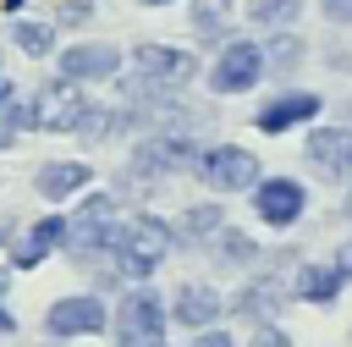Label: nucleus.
<instances>
[{"label": "nucleus", "mask_w": 352, "mask_h": 347, "mask_svg": "<svg viewBox=\"0 0 352 347\" xmlns=\"http://www.w3.org/2000/svg\"><path fill=\"white\" fill-rule=\"evenodd\" d=\"M170 248H176V226L160 220V215H126L110 231V259H116V270H121L126 286H143L170 259Z\"/></svg>", "instance_id": "nucleus-1"}, {"label": "nucleus", "mask_w": 352, "mask_h": 347, "mask_svg": "<svg viewBox=\"0 0 352 347\" xmlns=\"http://www.w3.org/2000/svg\"><path fill=\"white\" fill-rule=\"evenodd\" d=\"M170 336V308L165 297L143 281V286H126L121 303L110 308V341L116 347H165Z\"/></svg>", "instance_id": "nucleus-2"}, {"label": "nucleus", "mask_w": 352, "mask_h": 347, "mask_svg": "<svg viewBox=\"0 0 352 347\" xmlns=\"http://www.w3.org/2000/svg\"><path fill=\"white\" fill-rule=\"evenodd\" d=\"M110 231H116V198H110V193H88V198L66 215L60 248H66L72 264H94V259L110 253Z\"/></svg>", "instance_id": "nucleus-3"}, {"label": "nucleus", "mask_w": 352, "mask_h": 347, "mask_svg": "<svg viewBox=\"0 0 352 347\" xmlns=\"http://www.w3.org/2000/svg\"><path fill=\"white\" fill-rule=\"evenodd\" d=\"M110 330V303L99 292H66L44 308V336L55 341H77V336H99Z\"/></svg>", "instance_id": "nucleus-4"}, {"label": "nucleus", "mask_w": 352, "mask_h": 347, "mask_svg": "<svg viewBox=\"0 0 352 347\" xmlns=\"http://www.w3.org/2000/svg\"><path fill=\"white\" fill-rule=\"evenodd\" d=\"M132 72H138V94L154 88V94H170V88H187L198 61L192 50H170V44H132Z\"/></svg>", "instance_id": "nucleus-5"}, {"label": "nucleus", "mask_w": 352, "mask_h": 347, "mask_svg": "<svg viewBox=\"0 0 352 347\" xmlns=\"http://www.w3.org/2000/svg\"><path fill=\"white\" fill-rule=\"evenodd\" d=\"M88 110L94 105H88L82 83H72V77H50L33 94V127H44V132H77Z\"/></svg>", "instance_id": "nucleus-6"}, {"label": "nucleus", "mask_w": 352, "mask_h": 347, "mask_svg": "<svg viewBox=\"0 0 352 347\" xmlns=\"http://www.w3.org/2000/svg\"><path fill=\"white\" fill-rule=\"evenodd\" d=\"M198 171V149H192V138L187 132H160V138H143L138 149H132V160H126V176H138V182H160V176H170V171Z\"/></svg>", "instance_id": "nucleus-7"}, {"label": "nucleus", "mask_w": 352, "mask_h": 347, "mask_svg": "<svg viewBox=\"0 0 352 347\" xmlns=\"http://www.w3.org/2000/svg\"><path fill=\"white\" fill-rule=\"evenodd\" d=\"M258 171H264V165H258L248 149H236V143H214V149L198 154V171H192V176H204V182L226 198V193H253V187L264 182Z\"/></svg>", "instance_id": "nucleus-8"}, {"label": "nucleus", "mask_w": 352, "mask_h": 347, "mask_svg": "<svg viewBox=\"0 0 352 347\" xmlns=\"http://www.w3.org/2000/svg\"><path fill=\"white\" fill-rule=\"evenodd\" d=\"M258 77H264V44H253V39H231L209 66V88L214 94H248Z\"/></svg>", "instance_id": "nucleus-9"}, {"label": "nucleus", "mask_w": 352, "mask_h": 347, "mask_svg": "<svg viewBox=\"0 0 352 347\" xmlns=\"http://www.w3.org/2000/svg\"><path fill=\"white\" fill-rule=\"evenodd\" d=\"M302 160L319 182H352V127H314Z\"/></svg>", "instance_id": "nucleus-10"}, {"label": "nucleus", "mask_w": 352, "mask_h": 347, "mask_svg": "<svg viewBox=\"0 0 352 347\" xmlns=\"http://www.w3.org/2000/svg\"><path fill=\"white\" fill-rule=\"evenodd\" d=\"M302 209H308V193H302L297 176H264V182L253 187V215H258L264 226H275V231L297 226Z\"/></svg>", "instance_id": "nucleus-11"}, {"label": "nucleus", "mask_w": 352, "mask_h": 347, "mask_svg": "<svg viewBox=\"0 0 352 347\" xmlns=\"http://www.w3.org/2000/svg\"><path fill=\"white\" fill-rule=\"evenodd\" d=\"M165 308H170L176 325H187V330L198 336V330H214V325H220L226 297H220V286H209V281H182V286L165 297Z\"/></svg>", "instance_id": "nucleus-12"}, {"label": "nucleus", "mask_w": 352, "mask_h": 347, "mask_svg": "<svg viewBox=\"0 0 352 347\" xmlns=\"http://www.w3.org/2000/svg\"><path fill=\"white\" fill-rule=\"evenodd\" d=\"M319 105H324V99H319L314 88H286V94H275V99H264V105H258V116H253V127L275 138V132H292V127H308V121L319 116Z\"/></svg>", "instance_id": "nucleus-13"}, {"label": "nucleus", "mask_w": 352, "mask_h": 347, "mask_svg": "<svg viewBox=\"0 0 352 347\" xmlns=\"http://www.w3.org/2000/svg\"><path fill=\"white\" fill-rule=\"evenodd\" d=\"M280 297H286V281H280V270L270 264L264 275H253L236 297H226V308L236 314V319H248V325H275L270 314L280 308Z\"/></svg>", "instance_id": "nucleus-14"}, {"label": "nucleus", "mask_w": 352, "mask_h": 347, "mask_svg": "<svg viewBox=\"0 0 352 347\" xmlns=\"http://www.w3.org/2000/svg\"><path fill=\"white\" fill-rule=\"evenodd\" d=\"M116 72H121V50L116 44H72V50H60V77H72V83H104Z\"/></svg>", "instance_id": "nucleus-15"}, {"label": "nucleus", "mask_w": 352, "mask_h": 347, "mask_svg": "<svg viewBox=\"0 0 352 347\" xmlns=\"http://www.w3.org/2000/svg\"><path fill=\"white\" fill-rule=\"evenodd\" d=\"M341 286H346V275L336 270V259L324 264V259H308V264H297V275H292V297L297 303H314V308H330L336 297H341Z\"/></svg>", "instance_id": "nucleus-16"}, {"label": "nucleus", "mask_w": 352, "mask_h": 347, "mask_svg": "<svg viewBox=\"0 0 352 347\" xmlns=\"http://www.w3.org/2000/svg\"><path fill=\"white\" fill-rule=\"evenodd\" d=\"M60 237H66V215H44V220H33V226L22 231V242L11 248V270H33V264H44V259L60 248Z\"/></svg>", "instance_id": "nucleus-17"}, {"label": "nucleus", "mask_w": 352, "mask_h": 347, "mask_svg": "<svg viewBox=\"0 0 352 347\" xmlns=\"http://www.w3.org/2000/svg\"><path fill=\"white\" fill-rule=\"evenodd\" d=\"M88 165L82 160H50V165H38V176H33V187H38V198H72V193H82L88 187Z\"/></svg>", "instance_id": "nucleus-18"}, {"label": "nucleus", "mask_w": 352, "mask_h": 347, "mask_svg": "<svg viewBox=\"0 0 352 347\" xmlns=\"http://www.w3.org/2000/svg\"><path fill=\"white\" fill-rule=\"evenodd\" d=\"M204 248H209V259H214V264H226V270H253V264L264 259V253H258V242H253L248 231H236V226H220Z\"/></svg>", "instance_id": "nucleus-19"}, {"label": "nucleus", "mask_w": 352, "mask_h": 347, "mask_svg": "<svg viewBox=\"0 0 352 347\" xmlns=\"http://www.w3.org/2000/svg\"><path fill=\"white\" fill-rule=\"evenodd\" d=\"M220 226H226V204H220V198L187 204V209L176 215V242H209Z\"/></svg>", "instance_id": "nucleus-20"}, {"label": "nucleus", "mask_w": 352, "mask_h": 347, "mask_svg": "<svg viewBox=\"0 0 352 347\" xmlns=\"http://www.w3.org/2000/svg\"><path fill=\"white\" fill-rule=\"evenodd\" d=\"M248 17L258 28H292L302 17V0H248Z\"/></svg>", "instance_id": "nucleus-21"}, {"label": "nucleus", "mask_w": 352, "mask_h": 347, "mask_svg": "<svg viewBox=\"0 0 352 347\" xmlns=\"http://www.w3.org/2000/svg\"><path fill=\"white\" fill-rule=\"evenodd\" d=\"M11 39H16V50L33 55V61H44V55L55 50V28H50V22H16Z\"/></svg>", "instance_id": "nucleus-22"}, {"label": "nucleus", "mask_w": 352, "mask_h": 347, "mask_svg": "<svg viewBox=\"0 0 352 347\" xmlns=\"http://www.w3.org/2000/svg\"><path fill=\"white\" fill-rule=\"evenodd\" d=\"M192 28L220 39V33L231 28V0H192Z\"/></svg>", "instance_id": "nucleus-23"}, {"label": "nucleus", "mask_w": 352, "mask_h": 347, "mask_svg": "<svg viewBox=\"0 0 352 347\" xmlns=\"http://www.w3.org/2000/svg\"><path fill=\"white\" fill-rule=\"evenodd\" d=\"M297 55H302V44H297L292 33H275V39H264V66H270V61H275V66H292Z\"/></svg>", "instance_id": "nucleus-24"}, {"label": "nucleus", "mask_w": 352, "mask_h": 347, "mask_svg": "<svg viewBox=\"0 0 352 347\" xmlns=\"http://www.w3.org/2000/svg\"><path fill=\"white\" fill-rule=\"evenodd\" d=\"M242 347H297V341H292L280 325H253V336H248Z\"/></svg>", "instance_id": "nucleus-25"}, {"label": "nucleus", "mask_w": 352, "mask_h": 347, "mask_svg": "<svg viewBox=\"0 0 352 347\" xmlns=\"http://www.w3.org/2000/svg\"><path fill=\"white\" fill-rule=\"evenodd\" d=\"M187 347H236V341H231V330H220V325H214V330H198Z\"/></svg>", "instance_id": "nucleus-26"}, {"label": "nucleus", "mask_w": 352, "mask_h": 347, "mask_svg": "<svg viewBox=\"0 0 352 347\" xmlns=\"http://www.w3.org/2000/svg\"><path fill=\"white\" fill-rule=\"evenodd\" d=\"M319 11H324L330 22H352V0H319Z\"/></svg>", "instance_id": "nucleus-27"}, {"label": "nucleus", "mask_w": 352, "mask_h": 347, "mask_svg": "<svg viewBox=\"0 0 352 347\" xmlns=\"http://www.w3.org/2000/svg\"><path fill=\"white\" fill-rule=\"evenodd\" d=\"M336 270L352 281V242H341V248H336Z\"/></svg>", "instance_id": "nucleus-28"}, {"label": "nucleus", "mask_w": 352, "mask_h": 347, "mask_svg": "<svg viewBox=\"0 0 352 347\" xmlns=\"http://www.w3.org/2000/svg\"><path fill=\"white\" fill-rule=\"evenodd\" d=\"M11 330H16V314H11L6 303H0V336H11Z\"/></svg>", "instance_id": "nucleus-29"}, {"label": "nucleus", "mask_w": 352, "mask_h": 347, "mask_svg": "<svg viewBox=\"0 0 352 347\" xmlns=\"http://www.w3.org/2000/svg\"><path fill=\"white\" fill-rule=\"evenodd\" d=\"M11 138H16V127H11V121H6V116H0V149H6V143H11Z\"/></svg>", "instance_id": "nucleus-30"}, {"label": "nucleus", "mask_w": 352, "mask_h": 347, "mask_svg": "<svg viewBox=\"0 0 352 347\" xmlns=\"http://www.w3.org/2000/svg\"><path fill=\"white\" fill-rule=\"evenodd\" d=\"M0 105H11V83L6 77H0Z\"/></svg>", "instance_id": "nucleus-31"}, {"label": "nucleus", "mask_w": 352, "mask_h": 347, "mask_svg": "<svg viewBox=\"0 0 352 347\" xmlns=\"http://www.w3.org/2000/svg\"><path fill=\"white\" fill-rule=\"evenodd\" d=\"M138 6H170V0H138Z\"/></svg>", "instance_id": "nucleus-32"}, {"label": "nucleus", "mask_w": 352, "mask_h": 347, "mask_svg": "<svg viewBox=\"0 0 352 347\" xmlns=\"http://www.w3.org/2000/svg\"><path fill=\"white\" fill-rule=\"evenodd\" d=\"M346 220H352V187H346Z\"/></svg>", "instance_id": "nucleus-33"}, {"label": "nucleus", "mask_w": 352, "mask_h": 347, "mask_svg": "<svg viewBox=\"0 0 352 347\" xmlns=\"http://www.w3.org/2000/svg\"><path fill=\"white\" fill-rule=\"evenodd\" d=\"M0 297H6V270H0Z\"/></svg>", "instance_id": "nucleus-34"}]
</instances>
